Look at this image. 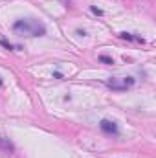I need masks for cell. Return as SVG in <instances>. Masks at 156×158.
<instances>
[{"label": "cell", "mask_w": 156, "mask_h": 158, "mask_svg": "<svg viewBox=\"0 0 156 158\" xmlns=\"http://www.w3.org/2000/svg\"><path fill=\"white\" fill-rule=\"evenodd\" d=\"M13 31L26 37H42L46 35V26L37 19H20L13 24Z\"/></svg>", "instance_id": "obj_1"}, {"label": "cell", "mask_w": 156, "mask_h": 158, "mask_svg": "<svg viewBox=\"0 0 156 158\" xmlns=\"http://www.w3.org/2000/svg\"><path fill=\"white\" fill-rule=\"evenodd\" d=\"M134 77H110L107 79V86L109 88H112V90H117V92H121V90H129V88H132L134 86Z\"/></svg>", "instance_id": "obj_2"}, {"label": "cell", "mask_w": 156, "mask_h": 158, "mask_svg": "<svg viewBox=\"0 0 156 158\" xmlns=\"http://www.w3.org/2000/svg\"><path fill=\"white\" fill-rule=\"evenodd\" d=\"M99 127H101V131L105 134H117V125L114 121H110V119H101Z\"/></svg>", "instance_id": "obj_3"}, {"label": "cell", "mask_w": 156, "mask_h": 158, "mask_svg": "<svg viewBox=\"0 0 156 158\" xmlns=\"http://www.w3.org/2000/svg\"><path fill=\"white\" fill-rule=\"evenodd\" d=\"M119 37H121V39H125V40H136V42H143V39H142V37H134L132 33H127V31H121V33H119Z\"/></svg>", "instance_id": "obj_4"}, {"label": "cell", "mask_w": 156, "mask_h": 158, "mask_svg": "<svg viewBox=\"0 0 156 158\" xmlns=\"http://www.w3.org/2000/svg\"><path fill=\"white\" fill-rule=\"evenodd\" d=\"M99 61H101V63H107V64H114V59H112V57H107V55H101Z\"/></svg>", "instance_id": "obj_5"}, {"label": "cell", "mask_w": 156, "mask_h": 158, "mask_svg": "<svg viewBox=\"0 0 156 158\" xmlns=\"http://www.w3.org/2000/svg\"><path fill=\"white\" fill-rule=\"evenodd\" d=\"M90 9H92V13H96V15H103V11H101V9H97L96 6H92Z\"/></svg>", "instance_id": "obj_6"}, {"label": "cell", "mask_w": 156, "mask_h": 158, "mask_svg": "<svg viewBox=\"0 0 156 158\" xmlns=\"http://www.w3.org/2000/svg\"><path fill=\"white\" fill-rule=\"evenodd\" d=\"M53 77H57V79H61V77H63V74H61V72H55V74H53Z\"/></svg>", "instance_id": "obj_7"}]
</instances>
